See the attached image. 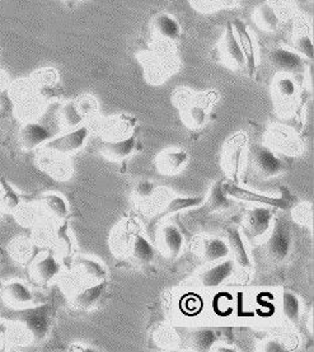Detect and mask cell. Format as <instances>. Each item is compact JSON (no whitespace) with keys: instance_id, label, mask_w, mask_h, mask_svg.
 <instances>
[{"instance_id":"cell-1","label":"cell","mask_w":314,"mask_h":352,"mask_svg":"<svg viewBox=\"0 0 314 352\" xmlns=\"http://www.w3.org/2000/svg\"><path fill=\"white\" fill-rule=\"evenodd\" d=\"M290 245L291 229L285 220H278L266 244L267 254L273 262H281L287 258L290 251Z\"/></svg>"},{"instance_id":"cell-2","label":"cell","mask_w":314,"mask_h":352,"mask_svg":"<svg viewBox=\"0 0 314 352\" xmlns=\"http://www.w3.org/2000/svg\"><path fill=\"white\" fill-rule=\"evenodd\" d=\"M249 154L257 172L263 178L278 176L285 169L282 160H279L271 149L263 145H254L249 151Z\"/></svg>"},{"instance_id":"cell-3","label":"cell","mask_w":314,"mask_h":352,"mask_svg":"<svg viewBox=\"0 0 314 352\" xmlns=\"http://www.w3.org/2000/svg\"><path fill=\"white\" fill-rule=\"evenodd\" d=\"M88 129L85 126H79L77 129H73L67 134L61 135L59 138H55L45 144L46 151L58 153V154H70L79 151L88 138Z\"/></svg>"},{"instance_id":"cell-4","label":"cell","mask_w":314,"mask_h":352,"mask_svg":"<svg viewBox=\"0 0 314 352\" xmlns=\"http://www.w3.org/2000/svg\"><path fill=\"white\" fill-rule=\"evenodd\" d=\"M221 52L223 59L229 67L240 69L246 65V58L238 42L237 34L234 32L232 22H228L225 27V34L221 42Z\"/></svg>"},{"instance_id":"cell-5","label":"cell","mask_w":314,"mask_h":352,"mask_svg":"<svg viewBox=\"0 0 314 352\" xmlns=\"http://www.w3.org/2000/svg\"><path fill=\"white\" fill-rule=\"evenodd\" d=\"M269 60L272 67L278 69L281 73H299L304 67V60L302 55H299L297 51L289 50L284 47L273 49L269 55Z\"/></svg>"},{"instance_id":"cell-6","label":"cell","mask_w":314,"mask_h":352,"mask_svg":"<svg viewBox=\"0 0 314 352\" xmlns=\"http://www.w3.org/2000/svg\"><path fill=\"white\" fill-rule=\"evenodd\" d=\"M272 212L265 208H255L248 212L246 218V233L251 238L262 236L270 228Z\"/></svg>"},{"instance_id":"cell-7","label":"cell","mask_w":314,"mask_h":352,"mask_svg":"<svg viewBox=\"0 0 314 352\" xmlns=\"http://www.w3.org/2000/svg\"><path fill=\"white\" fill-rule=\"evenodd\" d=\"M52 138V133L45 126L36 124V122H28L22 127L19 133V140L22 146L31 151L40 145L49 142Z\"/></svg>"},{"instance_id":"cell-8","label":"cell","mask_w":314,"mask_h":352,"mask_svg":"<svg viewBox=\"0 0 314 352\" xmlns=\"http://www.w3.org/2000/svg\"><path fill=\"white\" fill-rule=\"evenodd\" d=\"M232 25L234 28V32L237 34L238 42L242 47V51L246 58V65L251 72H254L256 65V47L254 43L252 34L249 32L248 27L242 19H234L232 22Z\"/></svg>"},{"instance_id":"cell-9","label":"cell","mask_w":314,"mask_h":352,"mask_svg":"<svg viewBox=\"0 0 314 352\" xmlns=\"http://www.w3.org/2000/svg\"><path fill=\"white\" fill-rule=\"evenodd\" d=\"M224 191L227 192L230 197L239 199V200H245V201L261 202L265 205H270L273 208H280V209H287L288 204L281 200V199H275V197H269L265 195L252 192L245 188H240L238 186L230 185V184H224Z\"/></svg>"},{"instance_id":"cell-10","label":"cell","mask_w":314,"mask_h":352,"mask_svg":"<svg viewBox=\"0 0 314 352\" xmlns=\"http://www.w3.org/2000/svg\"><path fill=\"white\" fill-rule=\"evenodd\" d=\"M234 270V262L233 261H224L215 267L208 270L200 275V281L206 289H215L221 285L230 275L233 274Z\"/></svg>"},{"instance_id":"cell-11","label":"cell","mask_w":314,"mask_h":352,"mask_svg":"<svg viewBox=\"0 0 314 352\" xmlns=\"http://www.w3.org/2000/svg\"><path fill=\"white\" fill-rule=\"evenodd\" d=\"M3 299L12 307L22 308L32 302V294L25 284L13 281L3 289Z\"/></svg>"},{"instance_id":"cell-12","label":"cell","mask_w":314,"mask_h":352,"mask_svg":"<svg viewBox=\"0 0 314 352\" xmlns=\"http://www.w3.org/2000/svg\"><path fill=\"white\" fill-rule=\"evenodd\" d=\"M153 28L155 34L168 41L177 40L182 32V28L177 19H175L167 13H161L154 18Z\"/></svg>"},{"instance_id":"cell-13","label":"cell","mask_w":314,"mask_h":352,"mask_svg":"<svg viewBox=\"0 0 314 352\" xmlns=\"http://www.w3.org/2000/svg\"><path fill=\"white\" fill-rule=\"evenodd\" d=\"M187 153L183 151H167L158 158V167L163 173L175 175L187 162Z\"/></svg>"},{"instance_id":"cell-14","label":"cell","mask_w":314,"mask_h":352,"mask_svg":"<svg viewBox=\"0 0 314 352\" xmlns=\"http://www.w3.org/2000/svg\"><path fill=\"white\" fill-rule=\"evenodd\" d=\"M22 320L25 323L23 327H26L27 331L34 338H43L46 335L47 319H46V314L43 313V309L26 311Z\"/></svg>"},{"instance_id":"cell-15","label":"cell","mask_w":314,"mask_h":352,"mask_svg":"<svg viewBox=\"0 0 314 352\" xmlns=\"http://www.w3.org/2000/svg\"><path fill=\"white\" fill-rule=\"evenodd\" d=\"M255 19L257 25L267 32L276 31L279 28L281 22L278 10L273 8V6L267 4V3L257 8L255 13Z\"/></svg>"},{"instance_id":"cell-16","label":"cell","mask_w":314,"mask_h":352,"mask_svg":"<svg viewBox=\"0 0 314 352\" xmlns=\"http://www.w3.org/2000/svg\"><path fill=\"white\" fill-rule=\"evenodd\" d=\"M161 241L163 248L170 257H177L183 245V238L175 226H166L161 232Z\"/></svg>"},{"instance_id":"cell-17","label":"cell","mask_w":314,"mask_h":352,"mask_svg":"<svg viewBox=\"0 0 314 352\" xmlns=\"http://www.w3.org/2000/svg\"><path fill=\"white\" fill-rule=\"evenodd\" d=\"M232 206V201L228 199V195L224 191V184L223 182H216L212 186L209 199L205 204V210L208 212L218 211V210L229 209Z\"/></svg>"},{"instance_id":"cell-18","label":"cell","mask_w":314,"mask_h":352,"mask_svg":"<svg viewBox=\"0 0 314 352\" xmlns=\"http://www.w3.org/2000/svg\"><path fill=\"white\" fill-rule=\"evenodd\" d=\"M229 252L228 244L218 238H209L203 242V256L208 262L225 258L229 256Z\"/></svg>"},{"instance_id":"cell-19","label":"cell","mask_w":314,"mask_h":352,"mask_svg":"<svg viewBox=\"0 0 314 352\" xmlns=\"http://www.w3.org/2000/svg\"><path fill=\"white\" fill-rule=\"evenodd\" d=\"M34 275L43 283H49L52 278L58 276L60 272V265L54 256H45L41 260L34 263Z\"/></svg>"},{"instance_id":"cell-20","label":"cell","mask_w":314,"mask_h":352,"mask_svg":"<svg viewBox=\"0 0 314 352\" xmlns=\"http://www.w3.org/2000/svg\"><path fill=\"white\" fill-rule=\"evenodd\" d=\"M228 242H229L230 248L236 256V261L239 266L242 267H249L252 265V262L248 257V253L246 251V247L242 241V236L239 234L238 229L236 228H230L228 230Z\"/></svg>"},{"instance_id":"cell-21","label":"cell","mask_w":314,"mask_h":352,"mask_svg":"<svg viewBox=\"0 0 314 352\" xmlns=\"http://www.w3.org/2000/svg\"><path fill=\"white\" fill-rule=\"evenodd\" d=\"M134 149H135L134 136L106 144V153L110 155L111 158H115V160H122L128 157L134 151Z\"/></svg>"},{"instance_id":"cell-22","label":"cell","mask_w":314,"mask_h":352,"mask_svg":"<svg viewBox=\"0 0 314 352\" xmlns=\"http://www.w3.org/2000/svg\"><path fill=\"white\" fill-rule=\"evenodd\" d=\"M104 289H106V283L85 289L76 296V299H74L76 305L82 309H88V308L93 307L94 304L98 302V299L102 296Z\"/></svg>"},{"instance_id":"cell-23","label":"cell","mask_w":314,"mask_h":352,"mask_svg":"<svg viewBox=\"0 0 314 352\" xmlns=\"http://www.w3.org/2000/svg\"><path fill=\"white\" fill-rule=\"evenodd\" d=\"M205 202L204 197H176L167 205V208L163 210L159 215L161 217H167L170 214H175L179 212L181 210L191 209V208H196L199 205H203Z\"/></svg>"},{"instance_id":"cell-24","label":"cell","mask_w":314,"mask_h":352,"mask_svg":"<svg viewBox=\"0 0 314 352\" xmlns=\"http://www.w3.org/2000/svg\"><path fill=\"white\" fill-rule=\"evenodd\" d=\"M83 120L85 118L78 109L77 103L68 102L67 104H64L61 109V122L67 129H77L83 122Z\"/></svg>"},{"instance_id":"cell-25","label":"cell","mask_w":314,"mask_h":352,"mask_svg":"<svg viewBox=\"0 0 314 352\" xmlns=\"http://www.w3.org/2000/svg\"><path fill=\"white\" fill-rule=\"evenodd\" d=\"M133 256L143 263H149L153 261L154 248L143 235H136L133 243Z\"/></svg>"},{"instance_id":"cell-26","label":"cell","mask_w":314,"mask_h":352,"mask_svg":"<svg viewBox=\"0 0 314 352\" xmlns=\"http://www.w3.org/2000/svg\"><path fill=\"white\" fill-rule=\"evenodd\" d=\"M43 206L52 217L63 219L68 215V206L63 197L59 195H47L43 197Z\"/></svg>"},{"instance_id":"cell-27","label":"cell","mask_w":314,"mask_h":352,"mask_svg":"<svg viewBox=\"0 0 314 352\" xmlns=\"http://www.w3.org/2000/svg\"><path fill=\"white\" fill-rule=\"evenodd\" d=\"M282 311L285 317L293 322L297 323L300 317V302L297 296L293 293H284L282 296Z\"/></svg>"},{"instance_id":"cell-28","label":"cell","mask_w":314,"mask_h":352,"mask_svg":"<svg viewBox=\"0 0 314 352\" xmlns=\"http://www.w3.org/2000/svg\"><path fill=\"white\" fill-rule=\"evenodd\" d=\"M216 341V335L210 328H203L196 331L192 336V344L197 351H206Z\"/></svg>"},{"instance_id":"cell-29","label":"cell","mask_w":314,"mask_h":352,"mask_svg":"<svg viewBox=\"0 0 314 352\" xmlns=\"http://www.w3.org/2000/svg\"><path fill=\"white\" fill-rule=\"evenodd\" d=\"M192 6L201 12H215L218 9L234 7L239 0H191Z\"/></svg>"},{"instance_id":"cell-30","label":"cell","mask_w":314,"mask_h":352,"mask_svg":"<svg viewBox=\"0 0 314 352\" xmlns=\"http://www.w3.org/2000/svg\"><path fill=\"white\" fill-rule=\"evenodd\" d=\"M77 265L80 269L85 271L87 275H89L93 278L98 280H104L107 276L106 270L103 269L102 265L98 263L97 261L88 260V258H79L77 261Z\"/></svg>"},{"instance_id":"cell-31","label":"cell","mask_w":314,"mask_h":352,"mask_svg":"<svg viewBox=\"0 0 314 352\" xmlns=\"http://www.w3.org/2000/svg\"><path fill=\"white\" fill-rule=\"evenodd\" d=\"M295 47L299 55L304 56L306 59L313 60L314 47L313 40L308 34H300L295 38Z\"/></svg>"},{"instance_id":"cell-32","label":"cell","mask_w":314,"mask_h":352,"mask_svg":"<svg viewBox=\"0 0 314 352\" xmlns=\"http://www.w3.org/2000/svg\"><path fill=\"white\" fill-rule=\"evenodd\" d=\"M275 91L282 98H291L297 93V85L289 76H281L275 82Z\"/></svg>"},{"instance_id":"cell-33","label":"cell","mask_w":314,"mask_h":352,"mask_svg":"<svg viewBox=\"0 0 314 352\" xmlns=\"http://www.w3.org/2000/svg\"><path fill=\"white\" fill-rule=\"evenodd\" d=\"M188 124H191L196 127H201L206 122V111L201 106H192L188 109Z\"/></svg>"},{"instance_id":"cell-34","label":"cell","mask_w":314,"mask_h":352,"mask_svg":"<svg viewBox=\"0 0 314 352\" xmlns=\"http://www.w3.org/2000/svg\"><path fill=\"white\" fill-rule=\"evenodd\" d=\"M154 192V184L149 181H142L135 187V193L139 197H148Z\"/></svg>"},{"instance_id":"cell-35","label":"cell","mask_w":314,"mask_h":352,"mask_svg":"<svg viewBox=\"0 0 314 352\" xmlns=\"http://www.w3.org/2000/svg\"><path fill=\"white\" fill-rule=\"evenodd\" d=\"M1 199H3V201H4V204H5V206L9 208V209H13V208H16L18 204H19L17 195L13 192L12 190H8L7 195H4V193H3Z\"/></svg>"},{"instance_id":"cell-36","label":"cell","mask_w":314,"mask_h":352,"mask_svg":"<svg viewBox=\"0 0 314 352\" xmlns=\"http://www.w3.org/2000/svg\"><path fill=\"white\" fill-rule=\"evenodd\" d=\"M8 324H7L5 322H1V320H0V346L5 344V341H7V337H8Z\"/></svg>"},{"instance_id":"cell-37","label":"cell","mask_w":314,"mask_h":352,"mask_svg":"<svg viewBox=\"0 0 314 352\" xmlns=\"http://www.w3.org/2000/svg\"><path fill=\"white\" fill-rule=\"evenodd\" d=\"M265 351H285L284 346L280 342H276V341H271L269 344H265Z\"/></svg>"},{"instance_id":"cell-38","label":"cell","mask_w":314,"mask_h":352,"mask_svg":"<svg viewBox=\"0 0 314 352\" xmlns=\"http://www.w3.org/2000/svg\"><path fill=\"white\" fill-rule=\"evenodd\" d=\"M3 193H4V191H3V188L0 187V199H1V196H3Z\"/></svg>"},{"instance_id":"cell-39","label":"cell","mask_w":314,"mask_h":352,"mask_svg":"<svg viewBox=\"0 0 314 352\" xmlns=\"http://www.w3.org/2000/svg\"><path fill=\"white\" fill-rule=\"evenodd\" d=\"M71 1H79V0H71Z\"/></svg>"}]
</instances>
